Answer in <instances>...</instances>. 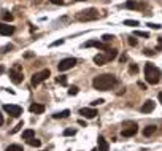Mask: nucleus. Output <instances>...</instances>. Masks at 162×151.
<instances>
[{"instance_id": "obj_6", "label": "nucleus", "mask_w": 162, "mask_h": 151, "mask_svg": "<svg viewBox=\"0 0 162 151\" xmlns=\"http://www.w3.org/2000/svg\"><path fill=\"white\" fill-rule=\"evenodd\" d=\"M75 65H76V59L67 57V59H62V61L59 62L57 68H59V72H65V70H70V68H73Z\"/></svg>"}, {"instance_id": "obj_7", "label": "nucleus", "mask_w": 162, "mask_h": 151, "mask_svg": "<svg viewBox=\"0 0 162 151\" xmlns=\"http://www.w3.org/2000/svg\"><path fill=\"white\" fill-rule=\"evenodd\" d=\"M126 126L127 127H124L123 132H121V135H123V137H133L135 134H137L138 127H137L135 122H126Z\"/></svg>"}, {"instance_id": "obj_22", "label": "nucleus", "mask_w": 162, "mask_h": 151, "mask_svg": "<svg viewBox=\"0 0 162 151\" xmlns=\"http://www.w3.org/2000/svg\"><path fill=\"white\" fill-rule=\"evenodd\" d=\"M69 115H70V110H64V112H61V113H56V115H54V118H56V119H59V118H67Z\"/></svg>"}, {"instance_id": "obj_27", "label": "nucleus", "mask_w": 162, "mask_h": 151, "mask_svg": "<svg viewBox=\"0 0 162 151\" xmlns=\"http://www.w3.org/2000/svg\"><path fill=\"white\" fill-rule=\"evenodd\" d=\"M135 37H143V38H150V34H146V32H142V30H135L133 34Z\"/></svg>"}, {"instance_id": "obj_32", "label": "nucleus", "mask_w": 162, "mask_h": 151, "mask_svg": "<svg viewBox=\"0 0 162 151\" xmlns=\"http://www.w3.org/2000/svg\"><path fill=\"white\" fill-rule=\"evenodd\" d=\"M148 25H150L151 29H156V30H159L160 27H162V25H159V24H154V22H148Z\"/></svg>"}, {"instance_id": "obj_36", "label": "nucleus", "mask_w": 162, "mask_h": 151, "mask_svg": "<svg viewBox=\"0 0 162 151\" xmlns=\"http://www.w3.org/2000/svg\"><path fill=\"white\" fill-rule=\"evenodd\" d=\"M143 53H145V56H154V51H151V49H145Z\"/></svg>"}, {"instance_id": "obj_15", "label": "nucleus", "mask_w": 162, "mask_h": 151, "mask_svg": "<svg viewBox=\"0 0 162 151\" xmlns=\"http://www.w3.org/2000/svg\"><path fill=\"white\" fill-rule=\"evenodd\" d=\"M97 143H99V151H108V142L103 139V137H99V140H97Z\"/></svg>"}, {"instance_id": "obj_21", "label": "nucleus", "mask_w": 162, "mask_h": 151, "mask_svg": "<svg viewBox=\"0 0 162 151\" xmlns=\"http://www.w3.org/2000/svg\"><path fill=\"white\" fill-rule=\"evenodd\" d=\"M129 73L130 75H137L138 73V65L137 64H130L129 65Z\"/></svg>"}, {"instance_id": "obj_31", "label": "nucleus", "mask_w": 162, "mask_h": 151, "mask_svg": "<svg viewBox=\"0 0 162 151\" xmlns=\"http://www.w3.org/2000/svg\"><path fill=\"white\" fill-rule=\"evenodd\" d=\"M69 94H70V95H76V94H78V88H76V86H72V88L69 89Z\"/></svg>"}, {"instance_id": "obj_38", "label": "nucleus", "mask_w": 162, "mask_h": 151, "mask_svg": "<svg viewBox=\"0 0 162 151\" xmlns=\"http://www.w3.org/2000/svg\"><path fill=\"white\" fill-rule=\"evenodd\" d=\"M24 57H25V59H30V57H34V53H30V51H29V53H25V54H24Z\"/></svg>"}, {"instance_id": "obj_43", "label": "nucleus", "mask_w": 162, "mask_h": 151, "mask_svg": "<svg viewBox=\"0 0 162 151\" xmlns=\"http://www.w3.org/2000/svg\"><path fill=\"white\" fill-rule=\"evenodd\" d=\"M3 72H5V68H3V65H0V75H2Z\"/></svg>"}, {"instance_id": "obj_25", "label": "nucleus", "mask_w": 162, "mask_h": 151, "mask_svg": "<svg viewBox=\"0 0 162 151\" xmlns=\"http://www.w3.org/2000/svg\"><path fill=\"white\" fill-rule=\"evenodd\" d=\"M140 22L138 21H133V19H126L124 21V25H130V27H137Z\"/></svg>"}, {"instance_id": "obj_19", "label": "nucleus", "mask_w": 162, "mask_h": 151, "mask_svg": "<svg viewBox=\"0 0 162 151\" xmlns=\"http://www.w3.org/2000/svg\"><path fill=\"white\" fill-rule=\"evenodd\" d=\"M154 132H156V126H148V127H145L143 135H145V137H150V135H153Z\"/></svg>"}, {"instance_id": "obj_28", "label": "nucleus", "mask_w": 162, "mask_h": 151, "mask_svg": "<svg viewBox=\"0 0 162 151\" xmlns=\"http://www.w3.org/2000/svg\"><path fill=\"white\" fill-rule=\"evenodd\" d=\"M113 38H115V37H113V35H110V34H105V35L102 37V40H103V42H105V43H108V42H111V40H113Z\"/></svg>"}, {"instance_id": "obj_9", "label": "nucleus", "mask_w": 162, "mask_h": 151, "mask_svg": "<svg viewBox=\"0 0 162 151\" xmlns=\"http://www.w3.org/2000/svg\"><path fill=\"white\" fill-rule=\"evenodd\" d=\"M79 115L86 118V119H94L97 116V110L96 108H81L79 110Z\"/></svg>"}, {"instance_id": "obj_2", "label": "nucleus", "mask_w": 162, "mask_h": 151, "mask_svg": "<svg viewBox=\"0 0 162 151\" xmlns=\"http://www.w3.org/2000/svg\"><path fill=\"white\" fill-rule=\"evenodd\" d=\"M145 78L150 85H157L160 80V70L153 64H146L145 65Z\"/></svg>"}, {"instance_id": "obj_13", "label": "nucleus", "mask_w": 162, "mask_h": 151, "mask_svg": "<svg viewBox=\"0 0 162 151\" xmlns=\"http://www.w3.org/2000/svg\"><path fill=\"white\" fill-rule=\"evenodd\" d=\"M154 107H156V102L146 100V102L143 103V107H142V112H143V113H150V112H153V110H154Z\"/></svg>"}, {"instance_id": "obj_12", "label": "nucleus", "mask_w": 162, "mask_h": 151, "mask_svg": "<svg viewBox=\"0 0 162 151\" xmlns=\"http://www.w3.org/2000/svg\"><path fill=\"white\" fill-rule=\"evenodd\" d=\"M116 56H118V51H116V49H111V48L105 49V53H103V57H105V61H106V62L113 61Z\"/></svg>"}, {"instance_id": "obj_34", "label": "nucleus", "mask_w": 162, "mask_h": 151, "mask_svg": "<svg viewBox=\"0 0 162 151\" xmlns=\"http://www.w3.org/2000/svg\"><path fill=\"white\" fill-rule=\"evenodd\" d=\"M129 45L130 46H135V45H137V40H135L133 37H129Z\"/></svg>"}, {"instance_id": "obj_37", "label": "nucleus", "mask_w": 162, "mask_h": 151, "mask_svg": "<svg viewBox=\"0 0 162 151\" xmlns=\"http://www.w3.org/2000/svg\"><path fill=\"white\" fill-rule=\"evenodd\" d=\"M51 3H54V5H64V0H51Z\"/></svg>"}, {"instance_id": "obj_16", "label": "nucleus", "mask_w": 162, "mask_h": 151, "mask_svg": "<svg viewBox=\"0 0 162 151\" xmlns=\"http://www.w3.org/2000/svg\"><path fill=\"white\" fill-rule=\"evenodd\" d=\"M124 7H126V8H129V10H137V8H140V5H138L137 0H127Z\"/></svg>"}, {"instance_id": "obj_4", "label": "nucleus", "mask_w": 162, "mask_h": 151, "mask_svg": "<svg viewBox=\"0 0 162 151\" xmlns=\"http://www.w3.org/2000/svg\"><path fill=\"white\" fill-rule=\"evenodd\" d=\"M10 78H11V81L15 85H19V83H22V80H24V75H22V67L19 65V64H16L15 67L10 70Z\"/></svg>"}, {"instance_id": "obj_8", "label": "nucleus", "mask_w": 162, "mask_h": 151, "mask_svg": "<svg viewBox=\"0 0 162 151\" xmlns=\"http://www.w3.org/2000/svg\"><path fill=\"white\" fill-rule=\"evenodd\" d=\"M3 110L7 113H10L11 116H15V118H18L22 113V108L19 105H3Z\"/></svg>"}, {"instance_id": "obj_44", "label": "nucleus", "mask_w": 162, "mask_h": 151, "mask_svg": "<svg viewBox=\"0 0 162 151\" xmlns=\"http://www.w3.org/2000/svg\"><path fill=\"white\" fill-rule=\"evenodd\" d=\"M2 124H3V116L0 115V126H2Z\"/></svg>"}, {"instance_id": "obj_11", "label": "nucleus", "mask_w": 162, "mask_h": 151, "mask_svg": "<svg viewBox=\"0 0 162 151\" xmlns=\"http://www.w3.org/2000/svg\"><path fill=\"white\" fill-rule=\"evenodd\" d=\"M13 32H15V27H13V25L0 22V35H5V37H8V35H11Z\"/></svg>"}, {"instance_id": "obj_39", "label": "nucleus", "mask_w": 162, "mask_h": 151, "mask_svg": "<svg viewBox=\"0 0 162 151\" xmlns=\"http://www.w3.org/2000/svg\"><path fill=\"white\" fill-rule=\"evenodd\" d=\"M119 61H121V62H126V61H127V56H126V54H123V56L119 57Z\"/></svg>"}, {"instance_id": "obj_42", "label": "nucleus", "mask_w": 162, "mask_h": 151, "mask_svg": "<svg viewBox=\"0 0 162 151\" xmlns=\"http://www.w3.org/2000/svg\"><path fill=\"white\" fill-rule=\"evenodd\" d=\"M138 86H140V89H146V86H145L143 83H138Z\"/></svg>"}, {"instance_id": "obj_29", "label": "nucleus", "mask_w": 162, "mask_h": 151, "mask_svg": "<svg viewBox=\"0 0 162 151\" xmlns=\"http://www.w3.org/2000/svg\"><path fill=\"white\" fill-rule=\"evenodd\" d=\"M75 134H76L75 129H65V130H64V135H65V137H70V135H75Z\"/></svg>"}, {"instance_id": "obj_5", "label": "nucleus", "mask_w": 162, "mask_h": 151, "mask_svg": "<svg viewBox=\"0 0 162 151\" xmlns=\"http://www.w3.org/2000/svg\"><path fill=\"white\" fill-rule=\"evenodd\" d=\"M49 75H51V72L48 70V68H45V70H42V72H37V73L32 76V85H34V86H38L40 83H43L45 80H48Z\"/></svg>"}, {"instance_id": "obj_45", "label": "nucleus", "mask_w": 162, "mask_h": 151, "mask_svg": "<svg viewBox=\"0 0 162 151\" xmlns=\"http://www.w3.org/2000/svg\"><path fill=\"white\" fill-rule=\"evenodd\" d=\"M159 45L162 46V38H159Z\"/></svg>"}, {"instance_id": "obj_18", "label": "nucleus", "mask_w": 162, "mask_h": 151, "mask_svg": "<svg viewBox=\"0 0 162 151\" xmlns=\"http://www.w3.org/2000/svg\"><path fill=\"white\" fill-rule=\"evenodd\" d=\"M32 137H35V132L32 129H27V130L22 132V139L24 140H29V139H32Z\"/></svg>"}, {"instance_id": "obj_35", "label": "nucleus", "mask_w": 162, "mask_h": 151, "mask_svg": "<svg viewBox=\"0 0 162 151\" xmlns=\"http://www.w3.org/2000/svg\"><path fill=\"white\" fill-rule=\"evenodd\" d=\"M62 43H64V40H56V42L51 43V46H59V45H62Z\"/></svg>"}, {"instance_id": "obj_46", "label": "nucleus", "mask_w": 162, "mask_h": 151, "mask_svg": "<svg viewBox=\"0 0 162 151\" xmlns=\"http://www.w3.org/2000/svg\"><path fill=\"white\" fill-rule=\"evenodd\" d=\"M92 151H99V149H92Z\"/></svg>"}, {"instance_id": "obj_20", "label": "nucleus", "mask_w": 162, "mask_h": 151, "mask_svg": "<svg viewBox=\"0 0 162 151\" xmlns=\"http://www.w3.org/2000/svg\"><path fill=\"white\" fill-rule=\"evenodd\" d=\"M27 143H29L30 146H35V148H40V146H42V142H40V140H37L35 137H32V139H29V140H27Z\"/></svg>"}, {"instance_id": "obj_30", "label": "nucleus", "mask_w": 162, "mask_h": 151, "mask_svg": "<svg viewBox=\"0 0 162 151\" xmlns=\"http://www.w3.org/2000/svg\"><path fill=\"white\" fill-rule=\"evenodd\" d=\"M22 126H24V122H22V121H19V122H18V126H16L15 129H13V130H11V134H16V132H18V130L22 127Z\"/></svg>"}, {"instance_id": "obj_24", "label": "nucleus", "mask_w": 162, "mask_h": 151, "mask_svg": "<svg viewBox=\"0 0 162 151\" xmlns=\"http://www.w3.org/2000/svg\"><path fill=\"white\" fill-rule=\"evenodd\" d=\"M2 18H3V21H7V22H11V21H13V18H15V16H13L11 13H8V11H3Z\"/></svg>"}, {"instance_id": "obj_14", "label": "nucleus", "mask_w": 162, "mask_h": 151, "mask_svg": "<svg viewBox=\"0 0 162 151\" xmlns=\"http://www.w3.org/2000/svg\"><path fill=\"white\" fill-rule=\"evenodd\" d=\"M29 110H30L32 113H35V115H40V113H43V112H45V107H43L42 103H32Z\"/></svg>"}, {"instance_id": "obj_23", "label": "nucleus", "mask_w": 162, "mask_h": 151, "mask_svg": "<svg viewBox=\"0 0 162 151\" xmlns=\"http://www.w3.org/2000/svg\"><path fill=\"white\" fill-rule=\"evenodd\" d=\"M56 83H57V85H62V86H65V85H67V76H64V75H59V76L56 78Z\"/></svg>"}, {"instance_id": "obj_3", "label": "nucleus", "mask_w": 162, "mask_h": 151, "mask_svg": "<svg viewBox=\"0 0 162 151\" xmlns=\"http://www.w3.org/2000/svg\"><path fill=\"white\" fill-rule=\"evenodd\" d=\"M99 18V11L96 8H89V10H83V11H79L76 13V19L78 21H96Z\"/></svg>"}, {"instance_id": "obj_10", "label": "nucleus", "mask_w": 162, "mask_h": 151, "mask_svg": "<svg viewBox=\"0 0 162 151\" xmlns=\"http://www.w3.org/2000/svg\"><path fill=\"white\" fill-rule=\"evenodd\" d=\"M83 46H84V48H91V46H96V48H99V49H102V51L108 49V46H106L105 43H102V42H97V40H89V42H86V43H84Z\"/></svg>"}, {"instance_id": "obj_26", "label": "nucleus", "mask_w": 162, "mask_h": 151, "mask_svg": "<svg viewBox=\"0 0 162 151\" xmlns=\"http://www.w3.org/2000/svg\"><path fill=\"white\" fill-rule=\"evenodd\" d=\"M7 151H24V149H22V146H19V145H10V146L7 148Z\"/></svg>"}, {"instance_id": "obj_1", "label": "nucleus", "mask_w": 162, "mask_h": 151, "mask_svg": "<svg viewBox=\"0 0 162 151\" xmlns=\"http://www.w3.org/2000/svg\"><path fill=\"white\" fill-rule=\"evenodd\" d=\"M115 85H116V76L111 75V73L99 75L92 81V86L96 89H99V91H108V89H111Z\"/></svg>"}, {"instance_id": "obj_17", "label": "nucleus", "mask_w": 162, "mask_h": 151, "mask_svg": "<svg viewBox=\"0 0 162 151\" xmlns=\"http://www.w3.org/2000/svg\"><path fill=\"white\" fill-rule=\"evenodd\" d=\"M94 62H96L97 65H105V64H106L103 54H97V56H94Z\"/></svg>"}, {"instance_id": "obj_41", "label": "nucleus", "mask_w": 162, "mask_h": 151, "mask_svg": "<svg viewBox=\"0 0 162 151\" xmlns=\"http://www.w3.org/2000/svg\"><path fill=\"white\" fill-rule=\"evenodd\" d=\"M157 99H159V102L162 103V92H159V95H157Z\"/></svg>"}, {"instance_id": "obj_33", "label": "nucleus", "mask_w": 162, "mask_h": 151, "mask_svg": "<svg viewBox=\"0 0 162 151\" xmlns=\"http://www.w3.org/2000/svg\"><path fill=\"white\" fill-rule=\"evenodd\" d=\"M103 102H105L103 99H97V100H94V102H92V107H97V105H102Z\"/></svg>"}, {"instance_id": "obj_40", "label": "nucleus", "mask_w": 162, "mask_h": 151, "mask_svg": "<svg viewBox=\"0 0 162 151\" xmlns=\"http://www.w3.org/2000/svg\"><path fill=\"white\" fill-rule=\"evenodd\" d=\"M78 124H79V126H86V121H83V119H79V121H78Z\"/></svg>"}]
</instances>
